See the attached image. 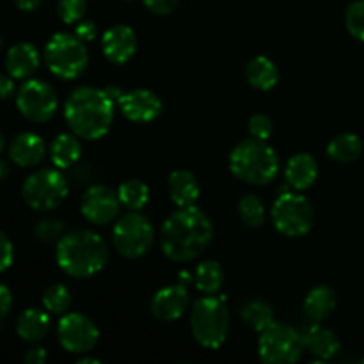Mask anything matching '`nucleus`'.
<instances>
[{"instance_id": "nucleus-1", "label": "nucleus", "mask_w": 364, "mask_h": 364, "mask_svg": "<svg viewBox=\"0 0 364 364\" xmlns=\"http://www.w3.org/2000/svg\"><path fill=\"white\" fill-rule=\"evenodd\" d=\"M212 240V220L196 205L178 208L160 230V247L173 262H192L210 247Z\"/></svg>"}, {"instance_id": "nucleus-2", "label": "nucleus", "mask_w": 364, "mask_h": 364, "mask_svg": "<svg viewBox=\"0 0 364 364\" xmlns=\"http://www.w3.org/2000/svg\"><path fill=\"white\" fill-rule=\"evenodd\" d=\"M64 117L77 137L98 141L105 137L114 121V100L103 89L78 87L66 100Z\"/></svg>"}, {"instance_id": "nucleus-3", "label": "nucleus", "mask_w": 364, "mask_h": 364, "mask_svg": "<svg viewBox=\"0 0 364 364\" xmlns=\"http://www.w3.org/2000/svg\"><path fill=\"white\" fill-rule=\"evenodd\" d=\"M57 265L71 277L87 279L102 272L109 262V245L98 233L77 230L63 235L55 249Z\"/></svg>"}, {"instance_id": "nucleus-4", "label": "nucleus", "mask_w": 364, "mask_h": 364, "mask_svg": "<svg viewBox=\"0 0 364 364\" xmlns=\"http://www.w3.org/2000/svg\"><path fill=\"white\" fill-rule=\"evenodd\" d=\"M230 171L245 183L267 185L279 174V156L267 141L249 137L231 149Z\"/></svg>"}, {"instance_id": "nucleus-5", "label": "nucleus", "mask_w": 364, "mask_h": 364, "mask_svg": "<svg viewBox=\"0 0 364 364\" xmlns=\"http://www.w3.org/2000/svg\"><path fill=\"white\" fill-rule=\"evenodd\" d=\"M191 329L201 347L217 350L230 333V311L223 299L205 295L196 301L191 311Z\"/></svg>"}, {"instance_id": "nucleus-6", "label": "nucleus", "mask_w": 364, "mask_h": 364, "mask_svg": "<svg viewBox=\"0 0 364 364\" xmlns=\"http://www.w3.org/2000/svg\"><path fill=\"white\" fill-rule=\"evenodd\" d=\"M45 63L55 77L64 80L78 78L89 64L85 41H82L77 34L57 32L45 46Z\"/></svg>"}, {"instance_id": "nucleus-7", "label": "nucleus", "mask_w": 364, "mask_h": 364, "mask_svg": "<svg viewBox=\"0 0 364 364\" xmlns=\"http://www.w3.org/2000/svg\"><path fill=\"white\" fill-rule=\"evenodd\" d=\"M270 217H272L274 228L281 235L290 238L308 235L315 223V212H313L311 203L297 191L283 192L274 201Z\"/></svg>"}, {"instance_id": "nucleus-8", "label": "nucleus", "mask_w": 364, "mask_h": 364, "mask_svg": "<svg viewBox=\"0 0 364 364\" xmlns=\"http://www.w3.org/2000/svg\"><path fill=\"white\" fill-rule=\"evenodd\" d=\"M304 341L295 327L283 322H274L259 333L258 354L267 364H291L301 359Z\"/></svg>"}, {"instance_id": "nucleus-9", "label": "nucleus", "mask_w": 364, "mask_h": 364, "mask_svg": "<svg viewBox=\"0 0 364 364\" xmlns=\"http://www.w3.org/2000/svg\"><path fill=\"white\" fill-rule=\"evenodd\" d=\"M155 231L148 217L141 212H130L121 217L112 230L114 249L124 258H141L151 249Z\"/></svg>"}, {"instance_id": "nucleus-10", "label": "nucleus", "mask_w": 364, "mask_h": 364, "mask_svg": "<svg viewBox=\"0 0 364 364\" xmlns=\"http://www.w3.org/2000/svg\"><path fill=\"white\" fill-rule=\"evenodd\" d=\"M21 194L31 208L48 212L66 199L68 181L59 169L36 171L25 180Z\"/></svg>"}, {"instance_id": "nucleus-11", "label": "nucleus", "mask_w": 364, "mask_h": 364, "mask_svg": "<svg viewBox=\"0 0 364 364\" xmlns=\"http://www.w3.org/2000/svg\"><path fill=\"white\" fill-rule=\"evenodd\" d=\"M16 107L25 119L46 123L57 112V95L50 84L31 78L21 84L16 95Z\"/></svg>"}, {"instance_id": "nucleus-12", "label": "nucleus", "mask_w": 364, "mask_h": 364, "mask_svg": "<svg viewBox=\"0 0 364 364\" xmlns=\"http://www.w3.org/2000/svg\"><path fill=\"white\" fill-rule=\"evenodd\" d=\"M60 347L70 354H87L100 340V331L89 316L82 313H66L57 326Z\"/></svg>"}, {"instance_id": "nucleus-13", "label": "nucleus", "mask_w": 364, "mask_h": 364, "mask_svg": "<svg viewBox=\"0 0 364 364\" xmlns=\"http://www.w3.org/2000/svg\"><path fill=\"white\" fill-rule=\"evenodd\" d=\"M121 201L117 192L112 188L105 187V185H95V187L87 188L82 198V215L96 226H105V224L112 223L117 217L121 210Z\"/></svg>"}, {"instance_id": "nucleus-14", "label": "nucleus", "mask_w": 364, "mask_h": 364, "mask_svg": "<svg viewBox=\"0 0 364 364\" xmlns=\"http://www.w3.org/2000/svg\"><path fill=\"white\" fill-rule=\"evenodd\" d=\"M119 109L132 123H151L162 114V100L149 89H134L121 95Z\"/></svg>"}, {"instance_id": "nucleus-15", "label": "nucleus", "mask_w": 364, "mask_h": 364, "mask_svg": "<svg viewBox=\"0 0 364 364\" xmlns=\"http://www.w3.org/2000/svg\"><path fill=\"white\" fill-rule=\"evenodd\" d=\"M191 304L187 287L183 283L160 288L151 299V313L160 322H174L181 318Z\"/></svg>"}, {"instance_id": "nucleus-16", "label": "nucleus", "mask_w": 364, "mask_h": 364, "mask_svg": "<svg viewBox=\"0 0 364 364\" xmlns=\"http://www.w3.org/2000/svg\"><path fill=\"white\" fill-rule=\"evenodd\" d=\"M103 55L114 64H124L137 50V36L128 25H114L102 38Z\"/></svg>"}, {"instance_id": "nucleus-17", "label": "nucleus", "mask_w": 364, "mask_h": 364, "mask_svg": "<svg viewBox=\"0 0 364 364\" xmlns=\"http://www.w3.org/2000/svg\"><path fill=\"white\" fill-rule=\"evenodd\" d=\"M302 341H304V348H308L316 359H333L334 355L340 352L341 343L336 338L333 331L326 329L320 326V322H311L301 331Z\"/></svg>"}, {"instance_id": "nucleus-18", "label": "nucleus", "mask_w": 364, "mask_h": 364, "mask_svg": "<svg viewBox=\"0 0 364 364\" xmlns=\"http://www.w3.org/2000/svg\"><path fill=\"white\" fill-rule=\"evenodd\" d=\"M46 155L45 141L38 134L23 132L18 134L9 144V156L16 166L20 167H34L41 164Z\"/></svg>"}, {"instance_id": "nucleus-19", "label": "nucleus", "mask_w": 364, "mask_h": 364, "mask_svg": "<svg viewBox=\"0 0 364 364\" xmlns=\"http://www.w3.org/2000/svg\"><path fill=\"white\" fill-rule=\"evenodd\" d=\"M284 178H287V183L291 191H306L318 178V164L308 153H297L288 160Z\"/></svg>"}, {"instance_id": "nucleus-20", "label": "nucleus", "mask_w": 364, "mask_h": 364, "mask_svg": "<svg viewBox=\"0 0 364 364\" xmlns=\"http://www.w3.org/2000/svg\"><path fill=\"white\" fill-rule=\"evenodd\" d=\"M41 57L32 43H16L6 55L7 73L13 78H28L39 68Z\"/></svg>"}, {"instance_id": "nucleus-21", "label": "nucleus", "mask_w": 364, "mask_h": 364, "mask_svg": "<svg viewBox=\"0 0 364 364\" xmlns=\"http://www.w3.org/2000/svg\"><path fill=\"white\" fill-rule=\"evenodd\" d=\"M338 306V295L327 284L315 287L304 299V315L311 322H322L329 318Z\"/></svg>"}, {"instance_id": "nucleus-22", "label": "nucleus", "mask_w": 364, "mask_h": 364, "mask_svg": "<svg viewBox=\"0 0 364 364\" xmlns=\"http://www.w3.org/2000/svg\"><path fill=\"white\" fill-rule=\"evenodd\" d=\"M169 196L178 208L196 205L199 199V183L194 174L187 169H176L167 180Z\"/></svg>"}, {"instance_id": "nucleus-23", "label": "nucleus", "mask_w": 364, "mask_h": 364, "mask_svg": "<svg viewBox=\"0 0 364 364\" xmlns=\"http://www.w3.org/2000/svg\"><path fill=\"white\" fill-rule=\"evenodd\" d=\"M50 316L46 309L28 308L18 316L16 333L18 336L28 343H38L48 334Z\"/></svg>"}, {"instance_id": "nucleus-24", "label": "nucleus", "mask_w": 364, "mask_h": 364, "mask_svg": "<svg viewBox=\"0 0 364 364\" xmlns=\"http://www.w3.org/2000/svg\"><path fill=\"white\" fill-rule=\"evenodd\" d=\"M80 137L71 132V134H60L50 144V159L57 169H68L70 166L78 162L82 153Z\"/></svg>"}, {"instance_id": "nucleus-25", "label": "nucleus", "mask_w": 364, "mask_h": 364, "mask_svg": "<svg viewBox=\"0 0 364 364\" xmlns=\"http://www.w3.org/2000/svg\"><path fill=\"white\" fill-rule=\"evenodd\" d=\"M245 75H247L249 84L259 91H270L279 82V70L274 64V60H270L265 55H258L249 60Z\"/></svg>"}, {"instance_id": "nucleus-26", "label": "nucleus", "mask_w": 364, "mask_h": 364, "mask_svg": "<svg viewBox=\"0 0 364 364\" xmlns=\"http://www.w3.org/2000/svg\"><path fill=\"white\" fill-rule=\"evenodd\" d=\"M363 142L355 134H340L327 146V155L340 164L354 162L361 156Z\"/></svg>"}, {"instance_id": "nucleus-27", "label": "nucleus", "mask_w": 364, "mask_h": 364, "mask_svg": "<svg viewBox=\"0 0 364 364\" xmlns=\"http://www.w3.org/2000/svg\"><path fill=\"white\" fill-rule=\"evenodd\" d=\"M194 283H196V288H198L201 294L205 295L219 294L220 288H223L224 284L223 265H220L219 262H213V259L199 263L198 270H196Z\"/></svg>"}, {"instance_id": "nucleus-28", "label": "nucleus", "mask_w": 364, "mask_h": 364, "mask_svg": "<svg viewBox=\"0 0 364 364\" xmlns=\"http://www.w3.org/2000/svg\"><path fill=\"white\" fill-rule=\"evenodd\" d=\"M117 196H119L121 205L127 206L130 212H141L149 201V188L144 181L132 178L119 185Z\"/></svg>"}, {"instance_id": "nucleus-29", "label": "nucleus", "mask_w": 364, "mask_h": 364, "mask_svg": "<svg viewBox=\"0 0 364 364\" xmlns=\"http://www.w3.org/2000/svg\"><path fill=\"white\" fill-rule=\"evenodd\" d=\"M242 320H244L251 329L258 331V333H262V331H265L267 327L272 326V323L276 322V320H274L272 308H270L267 302L258 301V299H256V301L245 302L244 308H242Z\"/></svg>"}, {"instance_id": "nucleus-30", "label": "nucleus", "mask_w": 364, "mask_h": 364, "mask_svg": "<svg viewBox=\"0 0 364 364\" xmlns=\"http://www.w3.org/2000/svg\"><path fill=\"white\" fill-rule=\"evenodd\" d=\"M238 213H240V219L244 220L245 226L249 228H262L265 224V205H263L262 199L255 194H247L240 199L238 203Z\"/></svg>"}, {"instance_id": "nucleus-31", "label": "nucleus", "mask_w": 364, "mask_h": 364, "mask_svg": "<svg viewBox=\"0 0 364 364\" xmlns=\"http://www.w3.org/2000/svg\"><path fill=\"white\" fill-rule=\"evenodd\" d=\"M71 306V294L64 284H50L43 294V308L53 315H66Z\"/></svg>"}, {"instance_id": "nucleus-32", "label": "nucleus", "mask_w": 364, "mask_h": 364, "mask_svg": "<svg viewBox=\"0 0 364 364\" xmlns=\"http://www.w3.org/2000/svg\"><path fill=\"white\" fill-rule=\"evenodd\" d=\"M87 9V0H59L57 14L64 23H78Z\"/></svg>"}, {"instance_id": "nucleus-33", "label": "nucleus", "mask_w": 364, "mask_h": 364, "mask_svg": "<svg viewBox=\"0 0 364 364\" xmlns=\"http://www.w3.org/2000/svg\"><path fill=\"white\" fill-rule=\"evenodd\" d=\"M345 23H347L348 32L355 39L364 41V0H355L354 4L348 6Z\"/></svg>"}, {"instance_id": "nucleus-34", "label": "nucleus", "mask_w": 364, "mask_h": 364, "mask_svg": "<svg viewBox=\"0 0 364 364\" xmlns=\"http://www.w3.org/2000/svg\"><path fill=\"white\" fill-rule=\"evenodd\" d=\"M34 235L41 242H59L64 235V224L57 219H43L36 224Z\"/></svg>"}, {"instance_id": "nucleus-35", "label": "nucleus", "mask_w": 364, "mask_h": 364, "mask_svg": "<svg viewBox=\"0 0 364 364\" xmlns=\"http://www.w3.org/2000/svg\"><path fill=\"white\" fill-rule=\"evenodd\" d=\"M272 119L265 114H255V116L249 119V134L251 137L259 139V141H267V139L272 135Z\"/></svg>"}, {"instance_id": "nucleus-36", "label": "nucleus", "mask_w": 364, "mask_h": 364, "mask_svg": "<svg viewBox=\"0 0 364 364\" xmlns=\"http://www.w3.org/2000/svg\"><path fill=\"white\" fill-rule=\"evenodd\" d=\"M13 259H14L13 242H11L9 237L0 230V272L9 269V267L13 265Z\"/></svg>"}, {"instance_id": "nucleus-37", "label": "nucleus", "mask_w": 364, "mask_h": 364, "mask_svg": "<svg viewBox=\"0 0 364 364\" xmlns=\"http://www.w3.org/2000/svg\"><path fill=\"white\" fill-rule=\"evenodd\" d=\"M142 2L153 14H159V16L171 14L178 6V0H142Z\"/></svg>"}, {"instance_id": "nucleus-38", "label": "nucleus", "mask_w": 364, "mask_h": 364, "mask_svg": "<svg viewBox=\"0 0 364 364\" xmlns=\"http://www.w3.org/2000/svg\"><path fill=\"white\" fill-rule=\"evenodd\" d=\"M75 34L78 36V38L82 39V41H92V39L96 38V34H98V28H96L95 21L91 20H85V21H78L77 28H75Z\"/></svg>"}, {"instance_id": "nucleus-39", "label": "nucleus", "mask_w": 364, "mask_h": 364, "mask_svg": "<svg viewBox=\"0 0 364 364\" xmlns=\"http://www.w3.org/2000/svg\"><path fill=\"white\" fill-rule=\"evenodd\" d=\"M11 306H13V295L6 284H0V322L9 315Z\"/></svg>"}, {"instance_id": "nucleus-40", "label": "nucleus", "mask_w": 364, "mask_h": 364, "mask_svg": "<svg viewBox=\"0 0 364 364\" xmlns=\"http://www.w3.org/2000/svg\"><path fill=\"white\" fill-rule=\"evenodd\" d=\"M14 92V82L11 75L0 73V100L11 98Z\"/></svg>"}, {"instance_id": "nucleus-41", "label": "nucleus", "mask_w": 364, "mask_h": 364, "mask_svg": "<svg viewBox=\"0 0 364 364\" xmlns=\"http://www.w3.org/2000/svg\"><path fill=\"white\" fill-rule=\"evenodd\" d=\"M46 361V350L43 347L28 348L25 354V363L27 364H43Z\"/></svg>"}, {"instance_id": "nucleus-42", "label": "nucleus", "mask_w": 364, "mask_h": 364, "mask_svg": "<svg viewBox=\"0 0 364 364\" xmlns=\"http://www.w3.org/2000/svg\"><path fill=\"white\" fill-rule=\"evenodd\" d=\"M14 4L18 6V9L25 11V13H32V11L41 6V0H14Z\"/></svg>"}, {"instance_id": "nucleus-43", "label": "nucleus", "mask_w": 364, "mask_h": 364, "mask_svg": "<svg viewBox=\"0 0 364 364\" xmlns=\"http://www.w3.org/2000/svg\"><path fill=\"white\" fill-rule=\"evenodd\" d=\"M9 173H11L9 164L4 162V160H0V180H4V178H6Z\"/></svg>"}, {"instance_id": "nucleus-44", "label": "nucleus", "mask_w": 364, "mask_h": 364, "mask_svg": "<svg viewBox=\"0 0 364 364\" xmlns=\"http://www.w3.org/2000/svg\"><path fill=\"white\" fill-rule=\"evenodd\" d=\"M77 364H100L98 359H92V358H82L78 359Z\"/></svg>"}, {"instance_id": "nucleus-45", "label": "nucleus", "mask_w": 364, "mask_h": 364, "mask_svg": "<svg viewBox=\"0 0 364 364\" xmlns=\"http://www.w3.org/2000/svg\"><path fill=\"white\" fill-rule=\"evenodd\" d=\"M4 148H6V139H4V135L0 134V153L4 151Z\"/></svg>"}, {"instance_id": "nucleus-46", "label": "nucleus", "mask_w": 364, "mask_h": 364, "mask_svg": "<svg viewBox=\"0 0 364 364\" xmlns=\"http://www.w3.org/2000/svg\"><path fill=\"white\" fill-rule=\"evenodd\" d=\"M0 48H2V36H0Z\"/></svg>"}, {"instance_id": "nucleus-47", "label": "nucleus", "mask_w": 364, "mask_h": 364, "mask_svg": "<svg viewBox=\"0 0 364 364\" xmlns=\"http://www.w3.org/2000/svg\"><path fill=\"white\" fill-rule=\"evenodd\" d=\"M127 2H128V0H127Z\"/></svg>"}]
</instances>
